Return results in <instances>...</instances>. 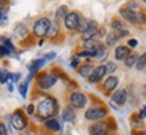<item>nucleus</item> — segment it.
I'll return each instance as SVG.
<instances>
[{
  "instance_id": "f257e3e1",
  "label": "nucleus",
  "mask_w": 146,
  "mask_h": 135,
  "mask_svg": "<svg viewBox=\"0 0 146 135\" xmlns=\"http://www.w3.org/2000/svg\"><path fill=\"white\" fill-rule=\"evenodd\" d=\"M36 114L39 118L45 120L52 119L53 116H56L58 114V101L50 96L42 99L36 105Z\"/></svg>"
},
{
  "instance_id": "f03ea898",
  "label": "nucleus",
  "mask_w": 146,
  "mask_h": 135,
  "mask_svg": "<svg viewBox=\"0 0 146 135\" xmlns=\"http://www.w3.org/2000/svg\"><path fill=\"white\" fill-rule=\"evenodd\" d=\"M119 12L126 22H130L133 24H143L146 21L145 14L137 12V11H134L131 7H129V5H127V7H122Z\"/></svg>"
},
{
  "instance_id": "7ed1b4c3",
  "label": "nucleus",
  "mask_w": 146,
  "mask_h": 135,
  "mask_svg": "<svg viewBox=\"0 0 146 135\" xmlns=\"http://www.w3.org/2000/svg\"><path fill=\"white\" fill-rule=\"evenodd\" d=\"M52 24V21L49 18H39L33 26V32L36 38H45L49 31V27Z\"/></svg>"
},
{
  "instance_id": "20e7f679",
  "label": "nucleus",
  "mask_w": 146,
  "mask_h": 135,
  "mask_svg": "<svg viewBox=\"0 0 146 135\" xmlns=\"http://www.w3.org/2000/svg\"><path fill=\"white\" fill-rule=\"evenodd\" d=\"M107 114H108V111L104 105H96V107H91L85 111V119L91 120V122H96V120L104 119Z\"/></svg>"
},
{
  "instance_id": "39448f33",
  "label": "nucleus",
  "mask_w": 146,
  "mask_h": 135,
  "mask_svg": "<svg viewBox=\"0 0 146 135\" xmlns=\"http://www.w3.org/2000/svg\"><path fill=\"white\" fill-rule=\"evenodd\" d=\"M57 83V76H54L53 73H41V74H38V77H36V84H38V87L43 91H46V89H50L52 87H54V84Z\"/></svg>"
},
{
  "instance_id": "423d86ee",
  "label": "nucleus",
  "mask_w": 146,
  "mask_h": 135,
  "mask_svg": "<svg viewBox=\"0 0 146 135\" xmlns=\"http://www.w3.org/2000/svg\"><path fill=\"white\" fill-rule=\"evenodd\" d=\"M88 103V97L83 92H72L69 95V104L72 108H84Z\"/></svg>"
},
{
  "instance_id": "0eeeda50",
  "label": "nucleus",
  "mask_w": 146,
  "mask_h": 135,
  "mask_svg": "<svg viewBox=\"0 0 146 135\" xmlns=\"http://www.w3.org/2000/svg\"><path fill=\"white\" fill-rule=\"evenodd\" d=\"M11 124L18 131L25 130L27 127V119L25 118V115H23L21 109H16L15 112L11 115Z\"/></svg>"
},
{
  "instance_id": "6e6552de",
  "label": "nucleus",
  "mask_w": 146,
  "mask_h": 135,
  "mask_svg": "<svg viewBox=\"0 0 146 135\" xmlns=\"http://www.w3.org/2000/svg\"><path fill=\"white\" fill-rule=\"evenodd\" d=\"M89 135H107L110 132L107 127V122H96L89 126L88 128Z\"/></svg>"
},
{
  "instance_id": "1a4fd4ad",
  "label": "nucleus",
  "mask_w": 146,
  "mask_h": 135,
  "mask_svg": "<svg viewBox=\"0 0 146 135\" xmlns=\"http://www.w3.org/2000/svg\"><path fill=\"white\" fill-rule=\"evenodd\" d=\"M106 74H107V68H106V65L95 66L92 74L88 77V81L92 84H96V83H99V81H102V80L104 78Z\"/></svg>"
},
{
  "instance_id": "9d476101",
  "label": "nucleus",
  "mask_w": 146,
  "mask_h": 135,
  "mask_svg": "<svg viewBox=\"0 0 146 135\" xmlns=\"http://www.w3.org/2000/svg\"><path fill=\"white\" fill-rule=\"evenodd\" d=\"M80 16H78L77 12H69L68 15L65 16L64 19V24L68 30H77L78 23H80Z\"/></svg>"
},
{
  "instance_id": "9b49d317",
  "label": "nucleus",
  "mask_w": 146,
  "mask_h": 135,
  "mask_svg": "<svg viewBox=\"0 0 146 135\" xmlns=\"http://www.w3.org/2000/svg\"><path fill=\"white\" fill-rule=\"evenodd\" d=\"M45 64H46V60H45V58H36V60H33L29 64V72H30V74H29V77H27V81H30L33 76H34V74H35V73L45 65Z\"/></svg>"
},
{
  "instance_id": "f8f14e48",
  "label": "nucleus",
  "mask_w": 146,
  "mask_h": 135,
  "mask_svg": "<svg viewBox=\"0 0 146 135\" xmlns=\"http://www.w3.org/2000/svg\"><path fill=\"white\" fill-rule=\"evenodd\" d=\"M111 100L115 104H118V105H123L127 101V91L126 89H118V91H115L114 93H112V96H111Z\"/></svg>"
},
{
  "instance_id": "ddd939ff",
  "label": "nucleus",
  "mask_w": 146,
  "mask_h": 135,
  "mask_svg": "<svg viewBox=\"0 0 146 135\" xmlns=\"http://www.w3.org/2000/svg\"><path fill=\"white\" fill-rule=\"evenodd\" d=\"M61 118H62L64 122H66V123H73L76 118H77V115H76V111L69 105V107H65L62 111V114H61Z\"/></svg>"
},
{
  "instance_id": "4468645a",
  "label": "nucleus",
  "mask_w": 146,
  "mask_h": 135,
  "mask_svg": "<svg viewBox=\"0 0 146 135\" xmlns=\"http://www.w3.org/2000/svg\"><path fill=\"white\" fill-rule=\"evenodd\" d=\"M119 84V78L116 76H110L108 78H106L104 84H103V88L107 91V92H115V89Z\"/></svg>"
},
{
  "instance_id": "2eb2a0df",
  "label": "nucleus",
  "mask_w": 146,
  "mask_h": 135,
  "mask_svg": "<svg viewBox=\"0 0 146 135\" xmlns=\"http://www.w3.org/2000/svg\"><path fill=\"white\" fill-rule=\"evenodd\" d=\"M130 54V49L125 45H120L115 49V60L118 61H125V58Z\"/></svg>"
},
{
  "instance_id": "dca6fc26",
  "label": "nucleus",
  "mask_w": 146,
  "mask_h": 135,
  "mask_svg": "<svg viewBox=\"0 0 146 135\" xmlns=\"http://www.w3.org/2000/svg\"><path fill=\"white\" fill-rule=\"evenodd\" d=\"M94 69H95V66L92 65V64H89V62L83 64L81 66H78V74L83 76V77H85V78H88L89 76L92 74Z\"/></svg>"
},
{
  "instance_id": "f3484780",
  "label": "nucleus",
  "mask_w": 146,
  "mask_h": 135,
  "mask_svg": "<svg viewBox=\"0 0 146 135\" xmlns=\"http://www.w3.org/2000/svg\"><path fill=\"white\" fill-rule=\"evenodd\" d=\"M96 35H98V27H96V24L92 22V24L89 26V28L83 34V39H84V42H88V41H91V39H95Z\"/></svg>"
},
{
  "instance_id": "a211bd4d",
  "label": "nucleus",
  "mask_w": 146,
  "mask_h": 135,
  "mask_svg": "<svg viewBox=\"0 0 146 135\" xmlns=\"http://www.w3.org/2000/svg\"><path fill=\"white\" fill-rule=\"evenodd\" d=\"M45 126H46V128H49V130H52V131H56V132H58V131L61 130V123L57 119H54V118L45 120Z\"/></svg>"
},
{
  "instance_id": "6ab92c4d",
  "label": "nucleus",
  "mask_w": 146,
  "mask_h": 135,
  "mask_svg": "<svg viewBox=\"0 0 146 135\" xmlns=\"http://www.w3.org/2000/svg\"><path fill=\"white\" fill-rule=\"evenodd\" d=\"M119 41V36H118V34L115 31L110 32V34H107L106 35V46H115V43Z\"/></svg>"
},
{
  "instance_id": "aec40b11",
  "label": "nucleus",
  "mask_w": 146,
  "mask_h": 135,
  "mask_svg": "<svg viewBox=\"0 0 146 135\" xmlns=\"http://www.w3.org/2000/svg\"><path fill=\"white\" fill-rule=\"evenodd\" d=\"M15 35L16 38H19V39H23V38H26L29 35V30H27V27L25 24H18L15 28Z\"/></svg>"
},
{
  "instance_id": "412c9836",
  "label": "nucleus",
  "mask_w": 146,
  "mask_h": 135,
  "mask_svg": "<svg viewBox=\"0 0 146 135\" xmlns=\"http://www.w3.org/2000/svg\"><path fill=\"white\" fill-rule=\"evenodd\" d=\"M107 56H108V49H107V46L102 45L95 53V60H104Z\"/></svg>"
},
{
  "instance_id": "4be33fe9",
  "label": "nucleus",
  "mask_w": 146,
  "mask_h": 135,
  "mask_svg": "<svg viewBox=\"0 0 146 135\" xmlns=\"http://www.w3.org/2000/svg\"><path fill=\"white\" fill-rule=\"evenodd\" d=\"M58 31H60V26H58L57 22H52V24L49 27V31H47L46 36L47 38H54L56 35H58Z\"/></svg>"
},
{
  "instance_id": "5701e85b",
  "label": "nucleus",
  "mask_w": 146,
  "mask_h": 135,
  "mask_svg": "<svg viewBox=\"0 0 146 135\" xmlns=\"http://www.w3.org/2000/svg\"><path fill=\"white\" fill-rule=\"evenodd\" d=\"M137 60H138V56H137L135 53H130V54L125 58V65L127 68H133L137 64Z\"/></svg>"
},
{
  "instance_id": "b1692460",
  "label": "nucleus",
  "mask_w": 146,
  "mask_h": 135,
  "mask_svg": "<svg viewBox=\"0 0 146 135\" xmlns=\"http://www.w3.org/2000/svg\"><path fill=\"white\" fill-rule=\"evenodd\" d=\"M92 24L91 21H87V19H80V23H78V27H77V31L84 34L89 28V26Z\"/></svg>"
},
{
  "instance_id": "393cba45",
  "label": "nucleus",
  "mask_w": 146,
  "mask_h": 135,
  "mask_svg": "<svg viewBox=\"0 0 146 135\" xmlns=\"http://www.w3.org/2000/svg\"><path fill=\"white\" fill-rule=\"evenodd\" d=\"M69 14L68 7L66 5H61L57 11H56V19L57 21H61V19H65V16Z\"/></svg>"
},
{
  "instance_id": "a878e982",
  "label": "nucleus",
  "mask_w": 146,
  "mask_h": 135,
  "mask_svg": "<svg viewBox=\"0 0 146 135\" xmlns=\"http://www.w3.org/2000/svg\"><path fill=\"white\" fill-rule=\"evenodd\" d=\"M135 66H137V69H138V70H143V69H146V52L143 53L142 56H139V57H138Z\"/></svg>"
},
{
  "instance_id": "bb28decb",
  "label": "nucleus",
  "mask_w": 146,
  "mask_h": 135,
  "mask_svg": "<svg viewBox=\"0 0 146 135\" xmlns=\"http://www.w3.org/2000/svg\"><path fill=\"white\" fill-rule=\"evenodd\" d=\"M11 78V73L7 69H0V84H7Z\"/></svg>"
},
{
  "instance_id": "cd10ccee",
  "label": "nucleus",
  "mask_w": 146,
  "mask_h": 135,
  "mask_svg": "<svg viewBox=\"0 0 146 135\" xmlns=\"http://www.w3.org/2000/svg\"><path fill=\"white\" fill-rule=\"evenodd\" d=\"M27 87H29V81H25V83H21L19 84V87H18V89H19V93L22 95V97H26L27 96Z\"/></svg>"
},
{
  "instance_id": "c85d7f7f",
  "label": "nucleus",
  "mask_w": 146,
  "mask_h": 135,
  "mask_svg": "<svg viewBox=\"0 0 146 135\" xmlns=\"http://www.w3.org/2000/svg\"><path fill=\"white\" fill-rule=\"evenodd\" d=\"M111 27L114 28L115 31H120V30H123V22L122 21H118V19H114L112 23H111Z\"/></svg>"
},
{
  "instance_id": "c756f323",
  "label": "nucleus",
  "mask_w": 146,
  "mask_h": 135,
  "mask_svg": "<svg viewBox=\"0 0 146 135\" xmlns=\"http://www.w3.org/2000/svg\"><path fill=\"white\" fill-rule=\"evenodd\" d=\"M11 54H12V52H11L10 49L0 43V56H1V57H8V56H11Z\"/></svg>"
},
{
  "instance_id": "7c9ffc66",
  "label": "nucleus",
  "mask_w": 146,
  "mask_h": 135,
  "mask_svg": "<svg viewBox=\"0 0 146 135\" xmlns=\"http://www.w3.org/2000/svg\"><path fill=\"white\" fill-rule=\"evenodd\" d=\"M106 68H107V73H112L118 69V66H116L114 62H108L107 65H106Z\"/></svg>"
},
{
  "instance_id": "2f4dec72",
  "label": "nucleus",
  "mask_w": 146,
  "mask_h": 135,
  "mask_svg": "<svg viewBox=\"0 0 146 135\" xmlns=\"http://www.w3.org/2000/svg\"><path fill=\"white\" fill-rule=\"evenodd\" d=\"M19 78H21V73H11L10 81H12V83H18Z\"/></svg>"
},
{
  "instance_id": "473e14b6",
  "label": "nucleus",
  "mask_w": 146,
  "mask_h": 135,
  "mask_svg": "<svg viewBox=\"0 0 146 135\" xmlns=\"http://www.w3.org/2000/svg\"><path fill=\"white\" fill-rule=\"evenodd\" d=\"M137 46H138V41H137V39H129V41H127V47L135 49Z\"/></svg>"
},
{
  "instance_id": "72a5a7b5",
  "label": "nucleus",
  "mask_w": 146,
  "mask_h": 135,
  "mask_svg": "<svg viewBox=\"0 0 146 135\" xmlns=\"http://www.w3.org/2000/svg\"><path fill=\"white\" fill-rule=\"evenodd\" d=\"M78 64H80V60L74 56L72 58V61H70V68H78Z\"/></svg>"
},
{
  "instance_id": "f704fd0d",
  "label": "nucleus",
  "mask_w": 146,
  "mask_h": 135,
  "mask_svg": "<svg viewBox=\"0 0 146 135\" xmlns=\"http://www.w3.org/2000/svg\"><path fill=\"white\" fill-rule=\"evenodd\" d=\"M0 135H8V130L3 123H0Z\"/></svg>"
},
{
  "instance_id": "c9c22d12",
  "label": "nucleus",
  "mask_w": 146,
  "mask_h": 135,
  "mask_svg": "<svg viewBox=\"0 0 146 135\" xmlns=\"http://www.w3.org/2000/svg\"><path fill=\"white\" fill-rule=\"evenodd\" d=\"M54 57H56V53H49V54H46V56H45V60H46V62H47V61H52V60H54Z\"/></svg>"
},
{
  "instance_id": "e433bc0d",
  "label": "nucleus",
  "mask_w": 146,
  "mask_h": 135,
  "mask_svg": "<svg viewBox=\"0 0 146 135\" xmlns=\"http://www.w3.org/2000/svg\"><path fill=\"white\" fill-rule=\"evenodd\" d=\"M139 118H141V119H145V118H146V105H143V107H142L141 112H139Z\"/></svg>"
},
{
  "instance_id": "4c0bfd02",
  "label": "nucleus",
  "mask_w": 146,
  "mask_h": 135,
  "mask_svg": "<svg viewBox=\"0 0 146 135\" xmlns=\"http://www.w3.org/2000/svg\"><path fill=\"white\" fill-rule=\"evenodd\" d=\"M27 114H29V115L34 114V105H33V104H30V105L27 107Z\"/></svg>"
},
{
  "instance_id": "58836bf2",
  "label": "nucleus",
  "mask_w": 146,
  "mask_h": 135,
  "mask_svg": "<svg viewBox=\"0 0 146 135\" xmlns=\"http://www.w3.org/2000/svg\"><path fill=\"white\" fill-rule=\"evenodd\" d=\"M3 21H5V18H4V14H3V12L0 11V23H1V22H3Z\"/></svg>"
},
{
  "instance_id": "ea45409f",
  "label": "nucleus",
  "mask_w": 146,
  "mask_h": 135,
  "mask_svg": "<svg viewBox=\"0 0 146 135\" xmlns=\"http://www.w3.org/2000/svg\"><path fill=\"white\" fill-rule=\"evenodd\" d=\"M133 135H146L145 132H139V131H134L133 132Z\"/></svg>"
},
{
  "instance_id": "a19ab883",
  "label": "nucleus",
  "mask_w": 146,
  "mask_h": 135,
  "mask_svg": "<svg viewBox=\"0 0 146 135\" xmlns=\"http://www.w3.org/2000/svg\"><path fill=\"white\" fill-rule=\"evenodd\" d=\"M143 95H145V96H146V85H145V87H143Z\"/></svg>"
}]
</instances>
